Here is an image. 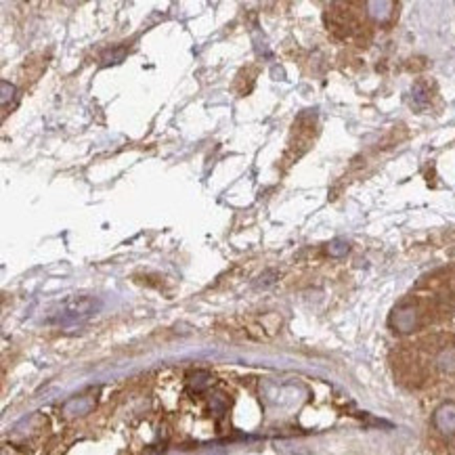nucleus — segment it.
Here are the masks:
<instances>
[{
    "instance_id": "obj_7",
    "label": "nucleus",
    "mask_w": 455,
    "mask_h": 455,
    "mask_svg": "<svg viewBox=\"0 0 455 455\" xmlns=\"http://www.w3.org/2000/svg\"><path fill=\"white\" fill-rule=\"evenodd\" d=\"M13 93H15V86H11L9 82H3V105L9 103V97L13 99Z\"/></svg>"
},
{
    "instance_id": "obj_3",
    "label": "nucleus",
    "mask_w": 455,
    "mask_h": 455,
    "mask_svg": "<svg viewBox=\"0 0 455 455\" xmlns=\"http://www.w3.org/2000/svg\"><path fill=\"white\" fill-rule=\"evenodd\" d=\"M434 426L443 434H455V403H443L434 412Z\"/></svg>"
},
{
    "instance_id": "obj_6",
    "label": "nucleus",
    "mask_w": 455,
    "mask_h": 455,
    "mask_svg": "<svg viewBox=\"0 0 455 455\" xmlns=\"http://www.w3.org/2000/svg\"><path fill=\"white\" fill-rule=\"evenodd\" d=\"M330 254L332 256H344L346 252H348V244L346 242H342V240H336V242H332L330 244Z\"/></svg>"
},
{
    "instance_id": "obj_1",
    "label": "nucleus",
    "mask_w": 455,
    "mask_h": 455,
    "mask_svg": "<svg viewBox=\"0 0 455 455\" xmlns=\"http://www.w3.org/2000/svg\"><path fill=\"white\" fill-rule=\"evenodd\" d=\"M97 308V302L88 296H74L70 300H65L59 310H57V319L59 321H74V319H82V317L90 315Z\"/></svg>"
},
{
    "instance_id": "obj_2",
    "label": "nucleus",
    "mask_w": 455,
    "mask_h": 455,
    "mask_svg": "<svg viewBox=\"0 0 455 455\" xmlns=\"http://www.w3.org/2000/svg\"><path fill=\"white\" fill-rule=\"evenodd\" d=\"M390 324H392V328H394L396 332H403V334L412 332V330L418 326V308H416L414 304H403V306H399V308L392 313Z\"/></svg>"
},
{
    "instance_id": "obj_5",
    "label": "nucleus",
    "mask_w": 455,
    "mask_h": 455,
    "mask_svg": "<svg viewBox=\"0 0 455 455\" xmlns=\"http://www.w3.org/2000/svg\"><path fill=\"white\" fill-rule=\"evenodd\" d=\"M368 9H370V15L378 21H384L388 15H390V9H392V3H368Z\"/></svg>"
},
{
    "instance_id": "obj_4",
    "label": "nucleus",
    "mask_w": 455,
    "mask_h": 455,
    "mask_svg": "<svg viewBox=\"0 0 455 455\" xmlns=\"http://www.w3.org/2000/svg\"><path fill=\"white\" fill-rule=\"evenodd\" d=\"M436 363H438V368L445 370V372H455V348L441 350L438 357H436Z\"/></svg>"
}]
</instances>
